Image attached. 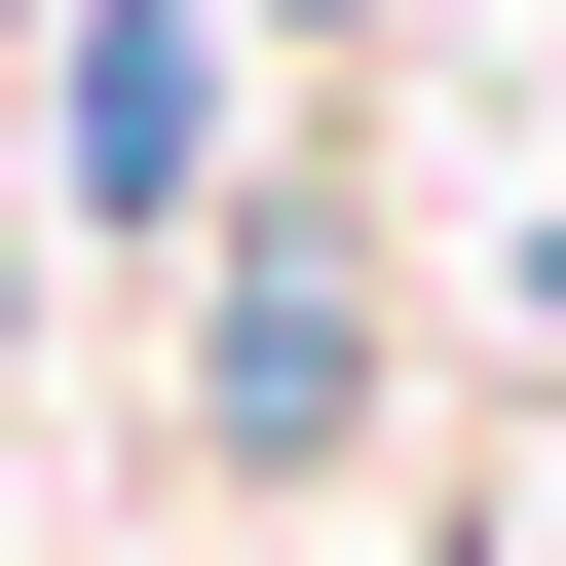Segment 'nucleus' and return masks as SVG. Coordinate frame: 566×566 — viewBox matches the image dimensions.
Listing matches in <instances>:
<instances>
[{"label":"nucleus","instance_id":"1","mask_svg":"<svg viewBox=\"0 0 566 566\" xmlns=\"http://www.w3.org/2000/svg\"><path fill=\"white\" fill-rule=\"evenodd\" d=\"M76 189H114V227L227 189V39H189V0H76Z\"/></svg>","mask_w":566,"mask_h":566}]
</instances>
